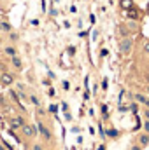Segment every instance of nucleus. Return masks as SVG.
<instances>
[{
	"label": "nucleus",
	"instance_id": "nucleus-1",
	"mask_svg": "<svg viewBox=\"0 0 149 150\" xmlns=\"http://www.w3.org/2000/svg\"><path fill=\"white\" fill-rule=\"evenodd\" d=\"M132 47H133V42L130 37H123L119 40V52L121 54H128L132 51Z\"/></svg>",
	"mask_w": 149,
	"mask_h": 150
},
{
	"label": "nucleus",
	"instance_id": "nucleus-2",
	"mask_svg": "<svg viewBox=\"0 0 149 150\" xmlns=\"http://www.w3.org/2000/svg\"><path fill=\"white\" fill-rule=\"evenodd\" d=\"M37 131H39V134L46 140V142H49L51 138H53V134H51V131H49V127L46 126V124H42V122H39L37 124Z\"/></svg>",
	"mask_w": 149,
	"mask_h": 150
},
{
	"label": "nucleus",
	"instance_id": "nucleus-3",
	"mask_svg": "<svg viewBox=\"0 0 149 150\" xmlns=\"http://www.w3.org/2000/svg\"><path fill=\"white\" fill-rule=\"evenodd\" d=\"M21 131H23V134L28 136V138H35V136L39 134L37 126H32V124H25V126L21 127Z\"/></svg>",
	"mask_w": 149,
	"mask_h": 150
},
{
	"label": "nucleus",
	"instance_id": "nucleus-4",
	"mask_svg": "<svg viewBox=\"0 0 149 150\" xmlns=\"http://www.w3.org/2000/svg\"><path fill=\"white\" fill-rule=\"evenodd\" d=\"M25 124H27V122H25V117H21V115H14V117L11 119V126H12V129H21Z\"/></svg>",
	"mask_w": 149,
	"mask_h": 150
},
{
	"label": "nucleus",
	"instance_id": "nucleus-5",
	"mask_svg": "<svg viewBox=\"0 0 149 150\" xmlns=\"http://www.w3.org/2000/svg\"><path fill=\"white\" fill-rule=\"evenodd\" d=\"M14 82V75L12 74H9V72H4L2 74V79H0V84L2 86H11Z\"/></svg>",
	"mask_w": 149,
	"mask_h": 150
},
{
	"label": "nucleus",
	"instance_id": "nucleus-6",
	"mask_svg": "<svg viewBox=\"0 0 149 150\" xmlns=\"http://www.w3.org/2000/svg\"><path fill=\"white\" fill-rule=\"evenodd\" d=\"M4 54H5V56H9V58L18 56V47H16V45H12V44H9V45H5V47H4Z\"/></svg>",
	"mask_w": 149,
	"mask_h": 150
},
{
	"label": "nucleus",
	"instance_id": "nucleus-7",
	"mask_svg": "<svg viewBox=\"0 0 149 150\" xmlns=\"http://www.w3.org/2000/svg\"><path fill=\"white\" fill-rule=\"evenodd\" d=\"M11 65H12L16 70H21V68H23V59H21L19 56H12V58H11Z\"/></svg>",
	"mask_w": 149,
	"mask_h": 150
},
{
	"label": "nucleus",
	"instance_id": "nucleus-8",
	"mask_svg": "<svg viewBox=\"0 0 149 150\" xmlns=\"http://www.w3.org/2000/svg\"><path fill=\"white\" fill-rule=\"evenodd\" d=\"M9 32H12L11 23H7L5 19H0V33H9Z\"/></svg>",
	"mask_w": 149,
	"mask_h": 150
},
{
	"label": "nucleus",
	"instance_id": "nucleus-9",
	"mask_svg": "<svg viewBox=\"0 0 149 150\" xmlns=\"http://www.w3.org/2000/svg\"><path fill=\"white\" fill-rule=\"evenodd\" d=\"M119 7H121L123 11H130V9H133L135 5H133V0H119Z\"/></svg>",
	"mask_w": 149,
	"mask_h": 150
},
{
	"label": "nucleus",
	"instance_id": "nucleus-10",
	"mask_svg": "<svg viewBox=\"0 0 149 150\" xmlns=\"http://www.w3.org/2000/svg\"><path fill=\"white\" fill-rule=\"evenodd\" d=\"M139 142H140V147H146V145H149V134H148V133H146V134H140Z\"/></svg>",
	"mask_w": 149,
	"mask_h": 150
},
{
	"label": "nucleus",
	"instance_id": "nucleus-11",
	"mask_svg": "<svg viewBox=\"0 0 149 150\" xmlns=\"http://www.w3.org/2000/svg\"><path fill=\"white\" fill-rule=\"evenodd\" d=\"M135 100H137L139 103H144V105H146V101H148V98H146L144 94H135Z\"/></svg>",
	"mask_w": 149,
	"mask_h": 150
},
{
	"label": "nucleus",
	"instance_id": "nucleus-12",
	"mask_svg": "<svg viewBox=\"0 0 149 150\" xmlns=\"http://www.w3.org/2000/svg\"><path fill=\"white\" fill-rule=\"evenodd\" d=\"M18 38H19V35H18L16 32H14V33L9 32V40H11V42H18Z\"/></svg>",
	"mask_w": 149,
	"mask_h": 150
},
{
	"label": "nucleus",
	"instance_id": "nucleus-13",
	"mask_svg": "<svg viewBox=\"0 0 149 150\" xmlns=\"http://www.w3.org/2000/svg\"><path fill=\"white\" fill-rule=\"evenodd\" d=\"M107 136H109V138H116V136H117V131H116V129H107Z\"/></svg>",
	"mask_w": 149,
	"mask_h": 150
},
{
	"label": "nucleus",
	"instance_id": "nucleus-14",
	"mask_svg": "<svg viewBox=\"0 0 149 150\" xmlns=\"http://www.w3.org/2000/svg\"><path fill=\"white\" fill-rule=\"evenodd\" d=\"M30 101H32L35 107H39V105H40V103H39V98L35 96V94H32V96H30Z\"/></svg>",
	"mask_w": 149,
	"mask_h": 150
},
{
	"label": "nucleus",
	"instance_id": "nucleus-15",
	"mask_svg": "<svg viewBox=\"0 0 149 150\" xmlns=\"http://www.w3.org/2000/svg\"><path fill=\"white\" fill-rule=\"evenodd\" d=\"M11 98H12L16 103H19V98H18V93H16V91H11Z\"/></svg>",
	"mask_w": 149,
	"mask_h": 150
},
{
	"label": "nucleus",
	"instance_id": "nucleus-16",
	"mask_svg": "<svg viewBox=\"0 0 149 150\" xmlns=\"http://www.w3.org/2000/svg\"><path fill=\"white\" fill-rule=\"evenodd\" d=\"M34 150H46V149H44L40 143H35V145H34Z\"/></svg>",
	"mask_w": 149,
	"mask_h": 150
},
{
	"label": "nucleus",
	"instance_id": "nucleus-17",
	"mask_svg": "<svg viewBox=\"0 0 149 150\" xmlns=\"http://www.w3.org/2000/svg\"><path fill=\"white\" fill-rule=\"evenodd\" d=\"M144 131L149 134V120H146V122H144Z\"/></svg>",
	"mask_w": 149,
	"mask_h": 150
},
{
	"label": "nucleus",
	"instance_id": "nucleus-18",
	"mask_svg": "<svg viewBox=\"0 0 149 150\" xmlns=\"http://www.w3.org/2000/svg\"><path fill=\"white\" fill-rule=\"evenodd\" d=\"M144 52H146V54H149V42H146V44H144Z\"/></svg>",
	"mask_w": 149,
	"mask_h": 150
},
{
	"label": "nucleus",
	"instance_id": "nucleus-19",
	"mask_svg": "<svg viewBox=\"0 0 149 150\" xmlns=\"http://www.w3.org/2000/svg\"><path fill=\"white\" fill-rule=\"evenodd\" d=\"M49 112H56V105H49Z\"/></svg>",
	"mask_w": 149,
	"mask_h": 150
},
{
	"label": "nucleus",
	"instance_id": "nucleus-20",
	"mask_svg": "<svg viewBox=\"0 0 149 150\" xmlns=\"http://www.w3.org/2000/svg\"><path fill=\"white\" fill-rule=\"evenodd\" d=\"M144 117H146V120H149V108L144 110Z\"/></svg>",
	"mask_w": 149,
	"mask_h": 150
},
{
	"label": "nucleus",
	"instance_id": "nucleus-21",
	"mask_svg": "<svg viewBox=\"0 0 149 150\" xmlns=\"http://www.w3.org/2000/svg\"><path fill=\"white\" fill-rule=\"evenodd\" d=\"M130 150H142V147H140V145H133Z\"/></svg>",
	"mask_w": 149,
	"mask_h": 150
},
{
	"label": "nucleus",
	"instance_id": "nucleus-22",
	"mask_svg": "<svg viewBox=\"0 0 149 150\" xmlns=\"http://www.w3.org/2000/svg\"><path fill=\"white\" fill-rule=\"evenodd\" d=\"M4 45V37H2V33H0V47Z\"/></svg>",
	"mask_w": 149,
	"mask_h": 150
},
{
	"label": "nucleus",
	"instance_id": "nucleus-23",
	"mask_svg": "<svg viewBox=\"0 0 149 150\" xmlns=\"http://www.w3.org/2000/svg\"><path fill=\"white\" fill-rule=\"evenodd\" d=\"M146 80H148V84H149V74H146Z\"/></svg>",
	"mask_w": 149,
	"mask_h": 150
},
{
	"label": "nucleus",
	"instance_id": "nucleus-24",
	"mask_svg": "<svg viewBox=\"0 0 149 150\" xmlns=\"http://www.w3.org/2000/svg\"><path fill=\"white\" fill-rule=\"evenodd\" d=\"M0 150H7V149H5V147H4V145H0Z\"/></svg>",
	"mask_w": 149,
	"mask_h": 150
},
{
	"label": "nucleus",
	"instance_id": "nucleus-25",
	"mask_svg": "<svg viewBox=\"0 0 149 150\" xmlns=\"http://www.w3.org/2000/svg\"><path fill=\"white\" fill-rule=\"evenodd\" d=\"M146 108H149V100L146 101Z\"/></svg>",
	"mask_w": 149,
	"mask_h": 150
},
{
	"label": "nucleus",
	"instance_id": "nucleus-26",
	"mask_svg": "<svg viewBox=\"0 0 149 150\" xmlns=\"http://www.w3.org/2000/svg\"><path fill=\"white\" fill-rule=\"evenodd\" d=\"M146 91H148V94H149V86H148V87H146Z\"/></svg>",
	"mask_w": 149,
	"mask_h": 150
},
{
	"label": "nucleus",
	"instance_id": "nucleus-27",
	"mask_svg": "<svg viewBox=\"0 0 149 150\" xmlns=\"http://www.w3.org/2000/svg\"><path fill=\"white\" fill-rule=\"evenodd\" d=\"M0 79H2V74H0Z\"/></svg>",
	"mask_w": 149,
	"mask_h": 150
},
{
	"label": "nucleus",
	"instance_id": "nucleus-28",
	"mask_svg": "<svg viewBox=\"0 0 149 150\" xmlns=\"http://www.w3.org/2000/svg\"><path fill=\"white\" fill-rule=\"evenodd\" d=\"M0 2H2V0H0Z\"/></svg>",
	"mask_w": 149,
	"mask_h": 150
}]
</instances>
